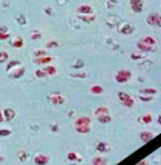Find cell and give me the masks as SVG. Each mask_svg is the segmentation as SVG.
<instances>
[{
    "instance_id": "1",
    "label": "cell",
    "mask_w": 161,
    "mask_h": 165,
    "mask_svg": "<svg viewBox=\"0 0 161 165\" xmlns=\"http://www.w3.org/2000/svg\"><path fill=\"white\" fill-rule=\"evenodd\" d=\"M118 98H119L120 103L123 104L125 108H133L135 105V101H134L133 96H130V94L126 92H119Z\"/></svg>"
},
{
    "instance_id": "2",
    "label": "cell",
    "mask_w": 161,
    "mask_h": 165,
    "mask_svg": "<svg viewBox=\"0 0 161 165\" xmlns=\"http://www.w3.org/2000/svg\"><path fill=\"white\" fill-rule=\"evenodd\" d=\"M130 78H132V72L130 70H127V69H121V70L117 72L115 79H116V82L118 84H125V82H128Z\"/></svg>"
},
{
    "instance_id": "3",
    "label": "cell",
    "mask_w": 161,
    "mask_h": 165,
    "mask_svg": "<svg viewBox=\"0 0 161 165\" xmlns=\"http://www.w3.org/2000/svg\"><path fill=\"white\" fill-rule=\"evenodd\" d=\"M146 23L151 26H160L161 25V16L158 13H152L146 17Z\"/></svg>"
},
{
    "instance_id": "4",
    "label": "cell",
    "mask_w": 161,
    "mask_h": 165,
    "mask_svg": "<svg viewBox=\"0 0 161 165\" xmlns=\"http://www.w3.org/2000/svg\"><path fill=\"white\" fill-rule=\"evenodd\" d=\"M48 98H49V102L52 103L53 105H61V104L65 103V97L59 93L51 94V95L48 96Z\"/></svg>"
},
{
    "instance_id": "5",
    "label": "cell",
    "mask_w": 161,
    "mask_h": 165,
    "mask_svg": "<svg viewBox=\"0 0 161 165\" xmlns=\"http://www.w3.org/2000/svg\"><path fill=\"white\" fill-rule=\"evenodd\" d=\"M130 7H132V10L139 14V13H142L143 10V6H144V2L143 0H130Z\"/></svg>"
},
{
    "instance_id": "6",
    "label": "cell",
    "mask_w": 161,
    "mask_h": 165,
    "mask_svg": "<svg viewBox=\"0 0 161 165\" xmlns=\"http://www.w3.org/2000/svg\"><path fill=\"white\" fill-rule=\"evenodd\" d=\"M75 127H81V126H86V127H91V119L88 117H81L75 120Z\"/></svg>"
},
{
    "instance_id": "7",
    "label": "cell",
    "mask_w": 161,
    "mask_h": 165,
    "mask_svg": "<svg viewBox=\"0 0 161 165\" xmlns=\"http://www.w3.org/2000/svg\"><path fill=\"white\" fill-rule=\"evenodd\" d=\"M50 161L49 158V156L44 154H39L35 156V158H34V162H35V164L37 165H46L48 164V162Z\"/></svg>"
},
{
    "instance_id": "8",
    "label": "cell",
    "mask_w": 161,
    "mask_h": 165,
    "mask_svg": "<svg viewBox=\"0 0 161 165\" xmlns=\"http://www.w3.org/2000/svg\"><path fill=\"white\" fill-rule=\"evenodd\" d=\"M78 13L82 15H93V8L90 5H81L78 7Z\"/></svg>"
},
{
    "instance_id": "9",
    "label": "cell",
    "mask_w": 161,
    "mask_h": 165,
    "mask_svg": "<svg viewBox=\"0 0 161 165\" xmlns=\"http://www.w3.org/2000/svg\"><path fill=\"white\" fill-rule=\"evenodd\" d=\"M2 114H4V119L7 120V121H11V120L16 117V112L10 108L5 109V110H4V112H2Z\"/></svg>"
},
{
    "instance_id": "10",
    "label": "cell",
    "mask_w": 161,
    "mask_h": 165,
    "mask_svg": "<svg viewBox=\"0 0 161 165\" xmlns=\"http://www.w3.org/2000/svg\"><path fill=\"white\" fill-rule=\"evenodd\" d=\"M133 32H134V26L130 25V24H124L119 28V33L124 34V35H130Z\"/></svg>"
},
{
    "instance_id": "11",
    "label": "cell",
    "mask_w": 161,
    "mask_h": 165,
    "mask_svg": "<svg viewBox=\"0 0 161 165\" xmlns=\"http://www.w3.org/2000/svg\"><path fill=\"white\" fill-rule=\"evenodd\" d=\"M141 42H142V43H144V44H146V45H149V47H154V45L157 44L156 39H154L153 36H151V35L144 36V37L141 40Z\"/></svg>"
},
{
    "instance_id": "12",
    "label": "cell",
    "mask_w": 161,
    "mask_h": 165,
    "mask_svg": "<svg viewBox=\"0 0 161 165\" xmlns=\"http://www.w3.org/2000/svg\"><path fill=\"white\" fill-rule=\"evenodd\" d=\"M13 71L14 72L9 74V77L14 78V79H17V78H21L22 76L24 75V72H25V68L22 67V68H18V69H14Z\"/></svg>"
},
{
    "instance_id": "13",
    "label": "cell",
    "mask_w": 161,
    "mask_h": 165,
    "mask_svg": "<svg viewBox=\"0 0 161 165\" xmlns=\"http://www.w3.org/2000/svg\"><path fill=\"white\" fill-rule=\"evenodd\" d=\"M53 60V58L52 57H41V58H34V63L35 65H46V63H49V62H51Z\"/></svg>"
},
{
    "instance_id": "14",
    "label": "cell",
    "mask_w": 161,
    "mask_h": 165,
    "mask_svg": "<svg viewBox=\"0 0 161 165\" xmlns=\"http://www.w3.org/2000/svg\"><path fill=\"white\" fill-rule=\"evenodd\" d=\"M97 150L100 152V153H107V152L110 150V146L104 141H99L97 144Z\"/></svg>"
},
{
    "instance_id": "15",
    "label": "cell",
    "mask_w": 161,
    "mask_h": 165,
    "mask_svg": "<svg viewBox=\"0 0 161 165\" xmlns=\"http://www.w3.org/2000/svg\"><path fill=\"white\" fill-rule=\"evenodd\" d=\"M94 114H95L97 117H100V115H107V114H110V111L107 106H99V108L94 111Z\"/></svg>"
},
{
    "instance_id": "16",
    "label": "cell",
    "mask_w": 161,
    "mask_h": 165,
    "mask_svg": "<svg viewBox=\"0 0 161 165\" xmlns=\"http://www.w3.org/2000/svg\"><path fill=\"white\" fill-rule=\"evenodd\" d=\"M77 17L82 22H85V23H88V24H91V23H93V22L97 19L94 15H78Z\"/></svg>"
},
{
    "instance_id": "17",
    "label": "cell",
    "mask_w": 161,
    "mask_h": 165,
    "mask_svg": "<svg viewBox=\"0 0 161 165\" xmlns=\"http://www.w3.org/2000/svg\"><path fill=\"white\" fill-rule=\"evenodd\" d=\"M153 137H154V135L150 132V131H143L142 134H141V139L143 143H148V141H150L151 139H153Z\"/></svg>"
},
{
    "instance_id": "18",
    "label": "cell",
    "mask_w": 161,
    "mask_h": 165,
    "mask_svg": "<svg viewBox=\"0 0 161 165\" xmlns=\"http://www.w3.org/2000/svg\"><path fill=\"white\" fill-rule=\"evenodd\" d=\"M90 91L92 94H95V95H99V94H102L104 92V88L101 86V85H92L90 87Z\"/></svg>"
},
{
    "instance_id": "19",
    "label": "cell",
    "mask_w": 161,
    "mask_h": 165,
    "mask_svg": "<svg viewBox=\"0 0 161 165\" xmlns=\"http://www.w3.org/2000/svg\"><path fill=\"white\" fill-rule=\"evenodd\" d=\"M11 45L14 48H16V49H21V48L24 47V41H23V39L22 37H16V39H14L13 41H11Z\"/></svg>"
},
{
    "instance_id": "20",
    "label": "cell",
    "mask_w": 161,
    "mask_h": 165,
    "mask_svg": "<svg viewBox=\"0 0 161 165\" xmlns=\"http://www.w3.org/2000/svg\"><path fill=\"white\" fill-rule=\"evenodd\" d=\"M140 94H142V95H150V96H152L153 94H157V89L153 87L143 88V89H141L140 91Z\"/></svg>"
},
{
    "instance_id": "21",
    "label": "cell",
    "mask_w": 161,
    "mask_h": 165,
    "mask_svg": "<svg viewBox=\"0 0 161 165\" xmlns=\"http://www.w3.org/2000/svg\"><path fill=\"white\" fill-rule=\"evenodd\" d=\"M137 49L141 50V52H150L153 50V47H149V45H146L144 43H142V42H139L137 43Z\"/></svg>"
},
{
    "instance_id": "22",
    "label": "cell",
    "mask_w": 161,
    "mask_h": 165,
    "mask_svg": "<svg viewBox=\"0 0 161 165\" xmlns=\"http://www.w3.org/2000/svg\"><path fill=\"white\" fill-rule=\"evenodd\" d=\"M43 71L47 74V76H53V75L57 74V68L55 66H48L43 69Z\"/></svg>"
},
{
    "instance_id": "23",
    "label": "cell",
    "mask_w": 161,
    "mask_h": 165,
    "mask_svg": "<svg viewBox=\"0 0 161 165\" xmlns=\"http://www.w3.org/2000/svg\"><path fill=\"white\" fill-rule=\"evenodd\" d=\"M98 119V121H99L100 123H108L111 121V117H110V114H107V115H100V117H97Z\"/></svg>"
},
{
    "instance_id": "24",
    "label": "cell",
    "mask_w": 161,
    "mask_h": 165,
    "mask_svg": "<svg viewBox=\"0 0 161 165\" xmlns=\"http://www.w3.org/2000/svg\"><path fill=\"white\" fill-rule=\"evenodd\" d=\"M75 129L77 132L79 134H88L90 130H91V127H86V126H81V127H75Z\"/></svg>"
},
{
    "instance_id": "25",
    "label": "cell",
    "mask_w": 161,
    "mask_h": 165,
    "mask_svg": "<svg viewBox=\"0 0 161 165\" xmlns=\"http://www.w3.org/2000/svg\"><path fill=\"white\" fill-rule=\"evenodd\" d=\"M9 59V53L6 51H0V63H5Z\"/></svg>"
},
{
    "instance_id": "26",
    "label": "cell",
    "mask_w": 161,
    "mask_h": 165,
    "mask_svg": "<svg viewBox=\"0 0 161 165\" xmlns=\"http://www.w3.org/2000/svg\"><path fill=\"white\" fill-rule=\"evenodd\" d=\"M92 165H107V161L102 157H95L92 162Z\"/></svg>"
},
{
    "instance_id": "27",
    "label": "cell",
    "mask_w": 161,
    "mask_h": 165,
    "mask_svg": "<svg viewBox=\"0 0 161 165\" xmlns=\"http://www.w3.org/2000/svg\"><path fill=\"white\" fill-rule=\"evenodd\" d=\"M33 56H34V58L47 57V56H48V52H47V51H44V50H37V51H34V53H33Z\"/></svg>"
},
{
    "instance_id": "28",
    "label": "cell",
    "mask_w": 161,
    "mask_h": 165,
    "mask_svg": "<svg viewBox=\"0 0 161 165\" xmlns=\"http://www.w3.org/2000/svg\"><path fill=\"white\" fill-rule=\"evenodd\" d=\"M141 121L143 122V123H150L151 121H152V117H151V114H144V115H142L140 119Z\"/></svg>"
},
{
    "instance_id": "29",
    "label": "cell",
    "mask_w": 161,
    "mask_h": 165,
    "mask_svg": "<svg viewBox=\"0 0 161 165\" xmlns=\"http://www.w3.org/2000/svg\"><path fill=\"white\" fill-rule=\"evenodd\" d=\"M16 66H19V61L18 60H13V61H10L9 63H8V66H7V71L9 72L11 70V68H15Z\"/></svg>"
},
{
    "instance_id": "30",
    "label": "cell",
    "mask_w": 161,
    "mask_h": 165,
    "mask_svg": "<svg viewBox=\"0 0 161 165\" xmlns=\"http://www.w3.org/2000/svg\"><path fill=\"white\" fill-rule=\"evenodd\" d=\"M130 58H132L133 60H139V59L144 58V54H142V52H133L132 56H130Z\"/></svg>"
},
{
    "instance_id": "31",
    "label": "cell",
    "mask_w": 161,
    "mask_h": 165,
    "mask_svg": "<svg viewBox=\"0 0 161 165\" xmlns=\"http://www.w3.org/2000/svg\"><path fill=\"white\" fill-rule=\"evenodd\" d=\"M140 100L142 102H150V101H153V96H150V95H140Z\"/></svg>"
},
{
    "instance_id": "32",
    "label": "cell",
    "mask_w": 161,
    "mask_h": 165,
    "mask_svg": "<svg viewBox=\"0 0 161 165\" xmlns=\"http://www.w3.org/2000/svg\"><path fill=\"white\" fill-rule=\"evenodd\" d=\"M84 67V62L83 60H78V61H76V63H74L73 68L74 69H81V68Z\"/></svg>"
},
{
    "instance_id": "33",
    "label": "cell",
    "mask_w": 161,
    "mask_h": 165,
    "mask_svg": "<svg viewBox=\"0 0 161 165\" xmlns=\"http://www.w3.org/2000/svg\"><path fill=\"white\" fill-rule=\"evenodd\" d=\"M11 134V131L9 129H0V137H6L9 136Z\"/></svg>"
},
{
    "instance_id": "34",
    "label": "cell",
    "mask_w": 161,
    "mask_h": 165,
    "mask_svg": "<svg viewBox=\"0 0 161 165\" xmlns=\"http://www.w3.org/2000/svg\"><path fill=\"white\" fill-rule=\"evenodd\" d=\"M67 157L69 161H77L78 160V155L76 154V153H69V154L67 155Z\"/></svg>"
},
{
    "instance_id": "35",
    "label": "cell",
    "mask_w": 161,
    "mask_h": 165,
    "mask_svg": "<svg viewBox=\"0 0 161 165\" xmlns=\"http://www.w3.org/2000/svg\"><path fill=\"white\" fill-rule=\"evenodd\" d=\"M59 47V43H58L57 41H50L47 43V48H58Z\"/></svg>"
},
{
    "instance_id": "36",
    "label": "cell",
    "mask_w": 161,
    "mask_h": 165,
    "mask_svg": "<svg viewBox=\"0 0 161 165\" xmlns=\"http://www.w3.org/2000/svg\"><path fill=\"white\" fill-rule=\"evenodd\" d=\"M35 75H37V78H44V77H47V74L43 71V70H40V69L35 71Z\"/></svg>"
},
{
    "instance_id": "37",
    "label": "cell",
    "mask_w": 161,
    "mask_h": 165,
    "mask_svg": "<svg viewBox=\"0 0 161 165\" xmlns=\"http://www.w3.org/2000/svg\"><path fill=\"white\" fill-rule=\"evenodd\" d=\"M9 33H1L0 32V41H5V40H8L9 39Z\"/></svg>"
},
{
    "instance_id": "38",
    "label": "cell",
    "mask_w": 161,
    "mask_h": 165,
    "mask_svg": "<svg viewBox=\"0 0 161 165\" xmlns=\"http://www.w3.org/2000/svg\"><path fill=\"white\" fill-rule=\"evenodd\" d=\"M17 22H18V23H19V24H21V25H25L26 24V19H25V17H24V16H18V17H17Z\"/></svg>"
},
{
    "instance_id": "39",
    "label": "cell",
    "mask_w": 161,
    "mask_h": 165,
    "mask_svg": "<svg viewBox=\"0 0 161 165\" xmlns=\"http://www.w3.org/2000/svg\"><path fill=\"white\" fill-rule=\"evenodd\" d=\"M70 76H72V77H77V78H85L86 77V74H85V72H83V74L77 72V74H70Z\"/></svg>"
},
{
    "instance_id": "40",
    "label": "cell",
    "mask_w": 161,
    "mask_h": 165,
    "mask_svg": "<svg viewBox=\"0 0 161 165\" xmlns=\"http://www.w3.org/2000/svg\"><path fill=\"white\" fill-rule=\"evenodd\" d=\"M31 39L32 40H39V39H41V33H39V32L33 33L31 35Z\"/></svg>"
},
{
    "instance_id": "41",
    "label": "cell",
    "mask_w": 161,
    "mask_h": 165,
    "mask_svg": "<svg viewBox=\"0 0 161 165\" xmlns=\"http://www.w3.org/2000/svg\"><path fill=\"white\" fill-rule=\"evenodd\" d=\"M18 157L21 161H25L26 160V153L25 152H19L18 153Z\"/></svg>"
},
{
    "instance_id": "42",
    "label": "cell",
    "mask_w": 161,
    "mask_h": 165,
    "mask_svg": "<svg viewBox=\"0 0 161 165\" xmlns=\"http://www.w3.org/2000/svg\"><path fill=\"white\" fill-rule=\"evenodd\" d=\"M0 32L1 33H8V27L5 25H0Z\"/></svg>"
},
{
    "instance_id": "43",
    "label": "cell",
    "mask_w": 161,
    "mask_h": 165,
    "mask_svg": "<svg viewBox=\"0 0 161 165\" xmlns=\"http://www.w3.org/2000/svg\"><path fill=\"white\" fill-rule=\"evenodd\" d=\"M46 13H47L48 15H53V11H52L51 7H47V9H46Z\"/></svg>"
},
{
    "instance_id": "44",
    "label": "cell",
    "mask_w": 161,
    "mask_h": 165,
    "mask_svg": "<svg viewBox=\"0 0 161 165\" xmlns=\"http://www.w3.org/2000/svg\"><path fill=\"white\" fill-rule=\"evenodd\" d=\"M5 119H4V114H2V111H0V122H2Z\"/></svg>"
},
{
    "instance_id": "45",
    "label": "cell",
    "mask_w": 161,
    "mask_h": 165,
    "mask_svg": "<svg viewBox=\"0 0 161 165\" xmlns=\"http://www.w3.org/2000/svg\"><path fill=\"white\" fill-rule=\"evenodd\" d=\"M137 165H148V162H146V161H143V162H141V163H139Z\"/></svg>"
}]
</instances>
